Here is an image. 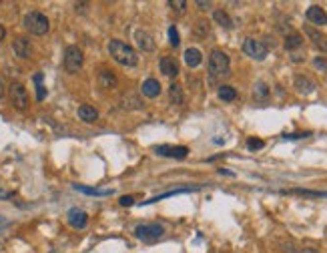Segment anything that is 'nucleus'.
<instances>
[{"mask_svg": "<svg viewBox=\"0 0 327 253\" xmlns=\"http://www.w3.org/2000/svg\"><path fill=\"white\" fill-rule=\"evenodd\" d=\"M108 54L113 56V60H117L121 67H128L133 69L139 65V54L133 47H128L126 42L119 40V38H113L108 42Z\"/></svg>", "mask_w": 327, "mask_h": 253, "instance_id": "1", "label": "nucleus"}, {"mask_svg": "<svg viewBox=\"0 0 327 253\" xmlns=\"http://www.w3.org/2000/svg\"><path fill=\"white\" fill-rule=\"evenodd\" d=\"M231 75V60L223 51H213L209 56V78L211 82L223 80Z\"/></svg>", "mask_w": 327, "mask_h": 253, "instance_id": "2", "label": "nucleus"}, {"mask_svg": "<svg viewBox=\"0 0 327 253\" xmlns=\"http://www.w3.org/2000/svg\"><path fill=\"white\" fill-rule=\"evenodd\" d=\"M23 25H25V28H26L30 34H34V36H42V34H47V32H49V28H50V20H49L47 14H42V12H38V10H32V12H28V14L25 16Z\"/></svg>", "mask_w": 327, "mask_h": 253, "instance_id": "3", "label": "nucleus"}, {"mask_svg": "<svg viewBox=\"0 0 327 253\" xmlns=\"http://www.w3.org/2000/svg\"><path fill=\"white\" fill-rule=\"evenodd\" d=\"M163 233H165V227L159 223H141L135 227V235L145 243L159 241L163 237Z\"/></svg>", "mask_w": 327, "mask_h": 253, "instance_id": "4", "label": "nucleus"}, {"mask_svg": "<svg viewBox=\"0 0 327 253\" xmlns=\"http://www.w3.org/2000/svg\"><path fill=\"white\" fill-rule=\"evenodd\" d=\"M84 65V54L78 47L71 45L67 47V51H64V69H67L69 73H78Z\"/></svg>", "mask_w": 327, "mask_h": 253, "instance_id": "5", "label": "nucleus"}, {"mask_svg": "<svg viewBox=\"0 0 327 253\" xmlns=\"http://www.w3.org/2000/svg\"><path fill=\"white\" fill-rule=\"evenodd\" d=\"M10 101L18 111H26L28 109V93L25 89V84L12 82L10 84Z\"/></svg>", "mask_w": 327, "mask_h": 253, "instance_id": "6", "label": "nucleus"}, {"mask_svg": "<svg viewBox=\"0 0 327 253\" xmlns=\"http://www.w3.org/2000/svg\"><path fill=\"white\" fill-rule=\"evenodd\" d=\"M243 52L247 54V56H251L253 60H265V56H267V47L263 45L261 40H255V38H245V42H243Z\"/></svg>", "mask_w": 327, "mask_h": 253, "instance_id": "7", "label": "nucleus"}, {"mask_svg": "<svg viewBox=\"0 0 327 253\" xmlns=\"http://www.w3.org/2000/svg\"><path fill=\"white\" fill-rule=\"evenodd\" d=\"M155 153L161 157H171V159H185L189 155V149L187 147H181V145H177V147L159 145V147H155Z\"/></svg>", "mask_w": 327, "mask_h": 253, "instance_id": "8", "label": "nucleus"}, {"mask_svg": "<svg viewBox=\"0 0 327 253\" xmlns=\"http://www.w3.org/2000/svg\"><path fill=\"white\" fill-rule=\"evenodd\" d=\"M12 51L18 58H30L32 56V47H30V40L26 36H16L14 42H12Z\"/></svg>", "mask_w": 327, "mask_h": 253, "instance_id": "9", "label": "nucleus"}, {"mask_svg": "<svg viewBox=\"0 0 327 253\" xmlns=\"http://www.w3.org/2000/svg\"><path fill=\"white\" fill-rule=\"evenodd\" d=\"M305 34L309 36V40L313 42L315 49H319L321 52H327V34H323L321 30H317L313 26H305Z\"/></svg>", "mask_w": 327, "mask_h": 253, "instance_id": "10", "label": "nucleus"}, {"mask_svg": "<svg viewBox=\"0 0 327 253\" xmlns=\"http://www.w3.org/2000/svg\"><path fill=\"white\" fill-rule=\"evenodd\" d=\"M159 69L169 78H175L179 75V65H177V60L173 58V56H163L161 62H159Z\"/></svg>", "mask_w": 327, "mask_h": 253, "instance_id": "11", "label": "nucleus"}, {"mask_svg": "<svg viewBox=\"0 0 327 253\" xmlns=\"http://www.w3.org/2000/svg\"><path fill=\"white\" fill-rule=\"evenodd\" d=\"M305 16H307V20H309L311 25H319V26L327 25V12L321 6H317V4L309 6L307 12H305Z\"/></svg>", "mask_w": 327, "mask_h": 253, "instance_id": "12", "label": "nucleus"}, {"mask_svg": "<svg viewBox=\"0 0 327 253\" xmlns=\"http://www.w3.org/2000/svg\"><path fill=\"white\" fill-rule=\"evenodd\" d=\"M135 40H137V47L141 51H147V52L155 51V38H152L147 30H137L135 32Z\"/></svg>", "mask_w": 327, "mask_h": 253, "instance_id": "13", "label": "nucleus"}, {"mask_svg": "<svg viewBox=\"0 0 327 253\" xmlns=\"http://www.w3.org/2000/svg\"><path fill=\"white\" fill-rule=\"evenodd\" d=\"M67 217H69V223L75 229H82V227H86V223H89V215H86L82 209H71Z\"/></svg>", "mask_w": 327, "mask_h": 253, "instance_id": "14", "label": "nucleus"}, {"mask_svg": "<svg viewBox=\"0 0 327 253\" xmlns=\"http://www.w3.org/2000/svg\"><path fill=\"white\" fill-rule=\"evenodd\" d=\"M141 93H143L145 97H149V99L159 97V95H161V82H159L157 78H147V80L143 82V87H141Z\"/></svg>", "mask_w": 327, "mask_h": 253, "instance_id": "15", "label": "nucleus"}, {"mask_svg": "<svg viewBox=\"0 0 327 253\" xmlns=\"http://www.w3.org/2000/svg\"><path fill=\"white\" fill-rule=\"evenodd\" d=\"M99 84L102 89H115L117 87V76L113 75V71H108V69H101L99 73Z\"/></svg>", "mask_w": 327, "mask_h": 253, "instance_id": "16", "label": "nucleus"}, {"mask_svg": "<svg viewBox=\"0 0 327 253\" xmlns=\"http://www.w3.org/2000/svg\"><path fill=\"white\" fill-rule=\"evenodd\" d=\"M78 119L84 123H95L99 119V111L91 104H80L78 107Z\"/></svg>", "mask_w": 327, "mask_h": 253, "instance_id": "17", "label": "nucleus"}, {"mask_svg": "<svg viewBox=\"0 0 327 253\" xmlns=\"http://www.w3.org/2000/svg\"><path fill=\"white\" fill-rule=\"evenodd\" d=\"M76 191L84 193V195H93V197H108L113 195V189H95V187H84V185H73Z\"/></svg>", "mask_w": 327, "mask_h": 253, "instance_id": "18", "label": "nucleus"}, {"mask_svg": "<svg viewBox=\"0 0 327 253\" xmlns=\"http://www.w3.org/2000/svg\"><path fill=\"white\" fill-rule=\"evenodd\" d=\"M183 58H185V65H187V67H191V69L199 67V65H201V60H203V56H201V51H199V49H187V51H185V54H183Z\"/></svg>", "mask_w": 327, "mask_h": 253, "instance_id": "19", "label": "nucleus"}, {"mask_svg": "<svg viewBox=\"0 0 327 253\" xmlns=\"http://www.w3.org/2000/svg\"><path fill=\"white\" fill-rule=\"evenodd\" d=\"M295 89L301 93V95H311L315 91V82L309 80L307 76H297L295 78Z\"/></svg>", "mask_w": 327, "mask_h": 253, "instance_id": "20", "label": "nucleus"}, {"mask_svg": "<svg viewBox=\"0 0 327 253\" xmlns=\"http://www.w3.org/2000/svg\"><path fill=\"white\" fill-rule=\"evenodd\" d=\"M169 101L171 104H183V87L177 82H173L169 87Z\"/></svg>", "mask_w": 327, "mask_h": 253, "instance_id": "21", "label": "nucleus"}, {"mask_svg": "<svg viewBox=\"0 0 327 253\" xmlns=\"http://www.w3.org/2000/svg\"><path fill=\"white\" fill-rule=\"evenodd\" d=\"M213 18H215V23L221 25L223 28H231V26H233V20H231V16H229L225 10H215V12H213Z\"/></svg>", "mask_w": 327, "mask_h": 253, "instance_id": "22", "label": "nucleus"}, {"mask_svg": "<svg viewBox=\"0 0 327 253\" xmlns=\"http://www.w3.org/2000/svg\"><path fill=\"white\" fill-rule=\"evenodd\" d=\"M217 95H219V99L225 101V102H231V101L237 99V91H235L233 87H229V84H223V87H219Z\"/></svg>", "mask_w": 327, "mask_h": 253, "instance_id": "23", "label": "nucleus"}, {"mask_svg": "<svg viewBox=\"0 0 327 253\" xmlns=\"http://www.w3.org/2000/svg\"><path fill=\"white\" fill-rule=\"evenodd\" d=\"M301 45H303L301 34H297V32L287 34V38H285V49H287V51H295V49H299Z\"/></svg>", "mask_w": 327, "mask_h": 253, "instance_id": "24", "label": "nucleus"}, {"mask_svg": "<svg viewBox=\"0 0 327 253\" xmlns=\"http://www.w3.org/2000/svg\"><path fill=\"white\" fill-rule=\"evenodd\" d=\"M42 73H38V75H34V84H36V99L38 101H45L47 99V89H45V84H42Z\"/></svg>", "mask_w": 327, "mask_h": 253, "instance_id": "25", "label": "nucleus"}, {"mask_svg": "<svg viewBox=\"0 0 327 253\" xmlns=\"http://www.w3.org/2000/svg\"><path fill=\"white\" fill-rule=\"evenodd\" d=\"M253 93H255V99H267V97H269V87H267L265 82L259 80V82L255 84V91H253Z\"/></svg>", "mask_w": 327, "mask_h": 253, "instance_id": "26", "label": "nucleus"}, {"mask_svg": "<svg viewBox=\"0 0 327 253\" xmlns=\"http://www.w3.org/2000/svg\"><path fill=\"white\" fill-rule=\"evenodd\" d=\"M169 42H171V47H179V45H181L177 26H169Z\"/></svg>", "mask_w": 327, "mask_h": 253, "instance_id": "27", "label": "nucleus"}, {"mask_svg": "<svg viewBox=\"0 0 327 253\" xmlns=\"http://www.w3.org/2000/svg\"><path fill=\"white\" fill-rule=\"evenodd\" d=\"M247 147H249L251 151H257V149H261V147H263V141H261V139H249V141H247Z\"/></svg>", "mask_w": 327, "mask_h": 253, "instance_id": "28", "label": "nucleus"}, {"mask_svg": "<svg viewBox=\"0 0 327 253\" xmlns=\"http://www.w3.org/2000/svg\"><path fill=\"white\" fill-rule=\"evenodd\" d=\"M313 67H315V69H319V71H323V73H327V60L317 56V58L313 60Z\"/></svg>", "mask_w": 327, "mask_h": 253, "instance_id": "29", "label": "nucleus"}, {"mask_svg": "<svg viewBox=\"0 0 327 253\" xmlns=\"http://www.w3.org/2000/svg\"><path fill=\"white\" fill-rule=\"evenodd\" d=\"M169 6H173L175 10H185V8H187V2H185V0H171Z\"/></svg>", "mask_w": 327, "mask_h": 253, "instance_id": "30", "label": "nucleus"}, {"mask_svg": "<svg viewBox=\"0 0 327 253\" xmlns=\"http://www.w3.org/2000/svg\"><path fill=\"white\" fill-rule=\"evenodd\" d=\"M195 32H197L199 36L201 34H207V23L203 20V23H197V28H195Z\"/></svg>", "mask_w": 327, "mask_h": 253, "instance_id": "31", "label": "nucleus"}, {"mask_svg": "<svg viewBox=\"0 0 327 253\" xmlns=\"http://www.w3.org/2000/svg\"><path fill=\"white\" fill-rule=\"evenodd\" d=\"M135 203V199L130 197V195H125V197H121V205H125V207H130Z\"/></svg>", "mask_w": 327, "mask_h": 253, "instance_id": "32", "label": "nucleus"}, {"mask_svg": "<svg viewBox=\"0 0 327 253\" xmlns=\"http://www.w3.org/2000/svg\"><path fill=\"white\" fill-rule=\"evenodd\" d=\"M197 6H199L201 10H209V8H211V2H203V0H197Z\"/></svg>", "mask_w": 327, "mask_h": 253, "instance_id": "33", "label": "nucleus"}, {"mask_svg": "<svg viewBox=\"0 0 327 253\" xmlns=\"http://www.w3.org/2000/svg\"><path fill=\"white\" fill-rule=\"evenodd\" d=\"M4 36H6V28L0 25V40H4Z\"/></svg>", "mask_w": 327, "mask_h": 253, "instance_id": "34", "label": "nucleus"}, {"mask_svg": "<svg viewBox=\"0 0 327 253\" xmlns=\"http://www.w3.org/2000/svg\"><path fill=\"white\" fill-rule=\"evenodd\" d=\"M301 253H319V251H317V249H313V247H305Z\"/></svg>", "mask_w": 327, "mask_h": 253, "instance_id": "35", "label": "nucleus"}, {"mask_svg": "<svg viewBox=\"0 0 327 253\" xmlns=\"http://www.w3.org/2000/svg\"><path fill=\"white\" fill-rule=\"evenodd\" d=\"M2 95H4V84H2V80H0V99H2Z\"/></svg>", "mask_w": 327, "mask_h": 253, "instance_id": "36", "label": "nucleus"}, {"mask_svg": "<svg viewBox=\"0 0 327 253\" xmlns=\"http://www.w3.org/2000/svg\"><path fill=\"white\" fill-rule=\"evenodd\" d=\"M0 221H2V219H0Z\"/></svg>", "mask_w": 327, "mask_h": 253, "instance_id": "37", "label": "nucleus"}]
</instances>
